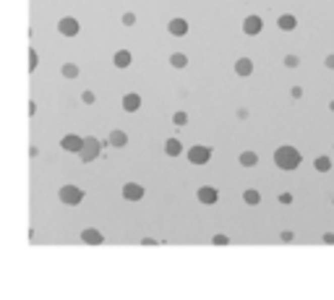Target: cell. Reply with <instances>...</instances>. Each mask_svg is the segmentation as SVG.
I'll list each match as a JSON object with an SVG mask.
<instances>
[{
  "label": "cell",
  "instance_id": "6da1fadb",
  "mask_svg": "<svg viewBox=\"0 0 334 300\" xmlns=\"http://www.w3.org/2000/svg\"><path fill=\"white\" fill-rule=\"evenodd\" d=\"M300 162H303L300 152H298L295 146H290V144L280 146L277 152H274V164H277L280 170H285V172H293V170H298V167H300Z\"/></svg>",
  "mask_w": 334,
  "mask_h": 300
},
{
  "label": "cell",
  "instance_id": "7a4b0ae2",
  "mask_svg": "<svg viewBox=\"0 0 334 300\" xmlns=\"http://www.w3.org/2000/svg\"><path fill=\"white\" fill-rule=\"evenodd\" d=\"M102 152H104V144L97 136H84V146H81V152H79V159L84 164H89V162H94Z\"/></svg>",
  "mask_w": 334,
  "mask_h": 300
},
{
  "label": "cell",
  "instance_id": "3957f363",
  "mask_svg": "<svg viewBox=\"0 0 334 300\" xmlns=\"http://www.w3.org/2000/svg\"><path fill=\"white\" fill-rule=\"evenodd\" d=\"M58 199L63 201L66 206H79L84 201V191L79 186H63V188L58 191Z\"/></svg>",
  "mask_w": 334,
  "mask_h": 300
},
{
  "label": "cell",
  "instance_id": "277c9868",
  "mask_svg": "<svg viewBox=\"0 0 334 300\" xmlns=\"http://www.w3.org/2000/svg\"><path fill=\"white\" fill-rule=\"evenodd\" d=\"M211 146H204V144H196V146H191L188 149V162L191 164H196V167H201V164H206L209 159H211Z\"/></svg>",
  "mask_w": 334,
  "mask_h": 300
},
{
  "label": "cell",
  "instance_id": "5b68a950",
  "mask_svg": "<svg viewBox=\"0 0 334 300\" xmlns=\"http://www.w3.org/2000/svg\"><path fill=\"white\" fill-rule=\"evenodd\" d=\"M60 146H63V152L79 154L81 146H84V136H79V133H66V136L60 139Z\"/></svg>",
  "mask_w": 334,
  "mask_h": 300
},
{
  "label": "cell",
  "instance_id": "8992f818",
  "mask_svg": "<svg viewBox=\"0 0 334 300\" xmlns=\"http://www.w3.org/2000/svg\"><path fill=\"white\" fill-rule=\"evenodd\" d=\"M261 29H264V21H261V16H256V13L243 19V34L256 37V34H261Z\"/></svg>",
  "mask_w": 334,
  "mask_h": 300
},
{
  "label": "cell",
  "instance_id": "52a82bcc",
  "mask_svg": "<svg viewBox=\"0 0 334 300\" xmlns=\"http://www.w3.org/2000/svg\"><path fill=\"white\" fill-rule=\"evenodd\" d=\"M120 193H123V199L126 201H141L144 199V186L141 183H133V180H128V183L123 186V191H120Z\"/></svg>",
  "mask_w": 334,
  "mask_h": 300
},
{
  "label": "cell",
  "instance_id": "ba28073f",
  "mask_svg": "<svg viewBox=\"0 0 334 300\" xmlns=\"http://www.w3.org/2000/svg\"><path fill=\"white\" fill-rule=\"evenodd\" d=\"M79 21H76L73 16H63V19H60L58 21V32L60 34H63V37H76V34H79Z\"/></svg>",
  "mask_w": 334,
  "mask_h": 300
},
{
  "label": "cell",
  "instance_id": "9c48e42d",
  "mask_svg": "<svg viewBox=\"0 0 334 300\" xmlns=\"http://www.w3.org/2000/svg\"><path fill=\"white\" fill-rule=\"evenodd\" d=\"M196 199H199L201 204H206V206H214L219 201V191L211 188V186H201L199 191H196Z\"/></svg>",
  "mask_w": 334,
  "mask_h": 300
},
{
  "label": "cell",
  "instance_id": "30bf717a",
  "mask_svg": "<svg viewBox=\"0 0 334 300\" xmlns=\"http://www.w3.org/2000/svg\"><path fill=\"white\" fill-rule=\"evenodd\" d=\"M167 32H170L173 37H186L188 34V21L175 16V19H170V24H167Z\"/></svg>",
  "mask_w": 334,
  "mask_h": 300
},
{
  "label": "cell",
  "instance_id": "8fae6325",
  "mask_svg": "<svg viewBox=\"0 0 334 300\" xmlns=\"http://www.w3.org/2000/svg\"><path fill=\"white\" fill-rule=\"evenodd\" d=\"M81 243H86V246H102L104 235L99 230H94V227H86V230H81Z\"/></svg>",
  "mask_w": 334,
  "mask_h": 300
},
{
  "label": "cell",
  "instance_id": "7c38bea8",
  "mask_svg": "<svg viewBox=\"0 0 334 300\" xmlns=\"http://www.w3.org/2000/svg\"><path fill=\"white\" fill-rule=\"evenodd\" d=\"M235 73L240 79H248L251 73H253V60L251 57H238L235 60Z\"/></svg>",
  "mask_w": 334,
  "mask_h": 300
},
{
  "label": "cell",
  "instance_id": "4fadbf2b",
  "mask_svg": "<svg viewBox=\"0 0 334 300\" xmlns=\"http://www.w3.org/2000/svg\"><path fill=\"white\" fill-rule=\"evenodd\" d=\"M120 104H123V110H126V112H136V110L141 107V97L136 94V92H128V94L123 97V102H120Z\"/></svg>",
  "mask_w": 334,
  "mask_h": 300
},
{
  "label": "cell",
  "instance_id": "5bb4252c",
  "mask_svg": "<svg viewBox=\"0 0 334 300\" xmlns=\"http://www.w3.org/2000/svg\"><path fill=\"white\" fill-rule=\"evenodd\" d=\"M110 144L115 146V149H123V146H128V133L126 131H120V128H115V131H110Z\"/></svg>",
  "mask_w": 334,
  "mask_h": 300
},
{
  "label": "cell",
  "instance_id": "9a60e30c",
  "mask_svg": "<svg viewBox=\"0 0 334 300\" xmlns=\"http://www.w3.org/2000/svg\"><path fill=\"white\" fill-rule=\"evenodd\" d=\"M277 26L282 29V32H293V29L298 26V19L293 16V13H282V16L277 19Z\"/></svg>",
  "mask_w": 334,
  "mask_h": 300
},
{
  "label": "cell",
  "instance_id": "2e32d148",
  "mask_svg": "<svg viewBox=\"0 0 334 300\" xmlns=\"http://www.w3.org/2000/svg\"><path fill=\"white\" fill-rule=\"evenodd\" d=\"M113 63H115V68H128L133 63V55L128 50H118L115 57H113Z\"/></svg>",
  "mask_w": 334,
  "mask_h": 300
},
{
  "label": "cell",
  "instance_id": "e0dca14e",
  "mask_svg": "<svg viewBox=\"0 0 334 300\" xmlns=\"http://www.w3.org/2000/svg\"><path fill=\"white\" fill-rule=\"evenodd\" d=\"M164 154H170V157L183 154V144H180V139H167L164 141Z\"/></svg>",
  "mask_w": 334,
  "mask_h": 300
},
{
  "label": "cell",
  "instance_id": "ac0fdd59",
  "mask_svg": "<svg viewBox=\"0 0 334 300\" xmlns=\"http://www.w3.org/2000/svg\"><path fill=\"white\" fill-rule=\"evenodd\" d=\"M238 162L243 164V167H256V164H259V154L256 152H240V157H238Z\"/></svg>",
  "mask_w": 334,
  "mask_h": 300
},
{
  "label": "cell",
  "instance_id": "d6986e66",
  "mask_svg": "<svg viewBox=\"0 0 334 300\" xmlns=\"http://www.w3.org/2000/svg\"><path fill=\"white\" fill-rule=\"evenodd\" d=\"M60 76L68 79V81L79 79V66H76V63H63V66H60Z\"/></svg>",
  "mask_w": 334,
  "mask_h": 300
},
{
  "label": "cell",
  "instance_id": "ffe728a7",
  "mask_svg": "<svg viewBox=\"0 0 334 300\" xmlns=\"http://www.w3.org/2000/svg\"><path fill=\"white\" fill-rule=\"evenodd\" d=\"M243 201H246L248 206H259L261 204V193L256 188H248V191H243Z\"/></svg>",
  "mask_w": 334,
  "mask_h": 300
},
{
  "label": "cell",
  "instance_id": "44dd1931",
  "mask_svg": "<svg viewBox=\"0 0 334 300\" xmlns=\"http://www.w3.org/2000/svg\"><path fill=\"white\" fill-rule=\"evenodd\" d=\"M170 66L178 68V71L186 68V66H188V55H186V52H173V55H170Z\"/></svg>",
  "mask_w": 334,
  "mask_h": 300
},
{
  "label": "cell",
  "instance_id": "7402d4cb",
  "mask_svg": "<svg viewBox=\"0 0 334 300\" xmlns=\"http://www.w3.org/2000/svg\"><path fill=\"white\" fill-rule=\"evenodd\" d=\"M313 167H316L318 172H329V170H331V157H326V154L316 157V159H313Z\"/></svg>",
  "mask_w": 334,
  "mask_h": 300
},
{
  "label": "cell",
  "instance_id": "603a6c76",
  "mask_svg": "<svg viewBox=\"0 0 334 300\" xmlns=\"http://www.w3.org/2000/svg\"><path fill=\"white\" fill-rule=\"evenodd\" d=\"M173 123H175L178 128H183V126L188 123V112H186V110H178V112L173 115Z\"/></svg>",
  "mask_w": 334,
  "mask_h": 300
},
{
  "label": "cell",
  "instance_id": "cb8c5ba5",
  "mask_svg": "<svg viewBox=\"0 0 334 300\" xmlns=\"http://www.w3.org/2000/svg\"><path fill=\"white\" fill-rule=\"evenodd\" d=\"M120 21H123V26H133L136 24V13L133 11H126L123 16H120Z\"/></svg>",
  "mask_w": 334,
  "mask_h": 300
},
{
  "label": "cell",
  "instance_id": "d4e9b609",
  "mask_svg": "<svg viewBox=\"0 0 334 300\" xmlns=\"http://www.w3.org/2000/svg\"><path fill=\"white\" fill-rule=\"evenodd\" d=\"M211 243H214V246H227V243H230V237H227L225 232H217L214 237H211Z\"/></svg>",
  "mask_w": 334,
  "mask_h": 300
},
{
  "label": "cell",
  "instance_id": "484cf974",
  "mask_svg": "<svg viewBox=\"0 0 334 300\" xmlns=\"http://www.w3.org/2000/svg\"><path fill=\"white\" fill-rule=\"evenodd\" d=\"M285 66L287 68H298L300 66V57L298 55H285Z\"/></svg>",
  "mask_w": 334,
  "mask_h": 300
},
{
  "label": "cell",
  "instance_id": "4316f807",
  "mask_svg": "<svg viewBox=\"0 0 334 300\" xmlns=\"http://www.w3.org/2000/svg\"><path fill=\"white\" fill-rule=\"evenodd\" d=\"M37 63H39L37 50H29V71H34V68H37Z\"/></svg>",
  "mask_w": 334,
  "mask_h": 300
},
{
  "label": "cell",
  "instance_id": "83f0119b",
  "mask_svg": "<svg viewBox=\"0 0 334 300\" xmlns=\"http://www.w3.org/2000/svg\"><path fill=\"white\" fill-rule=\"evenodd\" d=\"M81 102H84V104H94V102H97L94 92H89V89H86V92H81Z\"/></svg>",
  "mask_w": 334,
  "mask_h": 300
},
{
  "label": "cell",
  "instance_id": "f1b7e54d",
  "mask_svg": "<svg viewBox=\"0 0 334 300\" xmlns=\"http://www.w3.org/2000/svg\"><path fill=\"white\" fill-rule=\"evenodd\" d=\"M280 240H282V243H293V240H295V232H293V230H282V232H280Z\"/></svg>",
  "mask_w": 334,
  "mask_h": 300
},
{
  "label": "cell",
  "instance_id": "f546056e",
  "mask_svg": "<svg viewBox=\"0 0 334 300\" xmlns=\"http://www.w3.org/2000/svg\"><path fill=\"white\" fill-rule=\"evenodd\" d=\"M280 204H285V206H287V204H293V193H287V191L280 193Z\"/></svg>",
  "mask_w": 334,
  "mask_h": 300
},
{
  "label": "cell",
  "instance_id": "4dcf8cb0",
  "mask_svg": "<svg viewBox=\"0 0 334 300\" xmlns=\"http://www.w3.org/2000/svg\"><path fill=\"white\" fill-rule=\"evenodd\" d=\"M290 97H293V99H300V97H303V86H293V89H290Z\"/></svg>",
  "mask_w": 334,
  "mask_h": 300
},
{
  "label": "cell",
  "instance_id": "1f68e13d",
  "mask_svg": "<svg viewBox=\"0 0 334 300\" xmlns=\"http://www.w3.org/2000/svg\"><path fill=\"white\" fill-rule=\"evenodd\" d=\"M321 240H324L326 246H334V232H324V235H321Z\"/></svg>",
  "mask_w": 334,
  "mask_h": 300
},
{
  "label": "cell",
  "instance_id": "d6a6232c",
  "mask_svg": "<svg viewBox=\"0 0 334 300\" xmlns=\"http://www.w3.org/2000/svg\"><path fill=\"white\" fill-rule=\"evenodd\" d=\"M324 66H326L329 71H334V52H331V55H326V60H324Z\"/></svg>",
  "mask_w": 334,
  "mask_h": 300
},
{
  "label": "cell",
  "instance_id": "836d02e7",
  "mask_svg": "<svg viewBox=\"0 0 334 300\" xmlns=\"http://www.w3.org/2000/svg\"><path fill=\"white\" fill-rule=\"evenodd\" d=\"M248 117V110L246 107H238V120H246Z\"/></svg>",
  "mask_w": 334,
  "mask_h": 300
},
{
  "label": "cell",
  "instance_id": "e575fe53",
  "mask_svg": "<svg viewBox=\"0 0 334 300\" xmlns=\"http://www.w3.org/2000/svg\"><path fill=\"white\" fill-rule=\"evenodd\" d=\"M141 246H157V240H154V237H144Z\"/></svg>",
  "mask_w": 334,
  "mask_h": 300
},
{
  "label": "cell",
  "instance_id": "d590c367",
  "mask_svg": "<svg viewBox=\"0 0 334 300\" xmlns=\"http://www.w3.org/2000/svg\"><path fill=\"white\" fill-rule=\"evenodd\" d=\"M329 110L334 112V99H329Z\"/></svg>",
  "mask_w": 334,
  "mask_h": 300
}]
</instances>
